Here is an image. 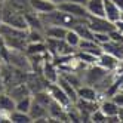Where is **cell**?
<instances>
[{
  "mask_svg": "<svg viewBox=\"0 0 123 123\" xmlns=\"http://www.w3.org/2000/svg\"><path fill=\"white\" fill-rule=\"evenodd\" d=\"M102 93L96 89V87L91 86V85H80L77 87V96L79 98H82V99H87V101H98L99 102V96Z\"/></svg>",
  "mask_w": 123,
  "mask_h": 123,
  "instance_id": "obj_11",
  "label": "cell"
},
{
  "mask_svg": "<svg viewBox=\"0 0 123 123\" xmlns=\"http://www.w3.org/2000/svg\"><path fill=\"white\" fill-rule=\"evenodd\" d=\"M73 30L80 36V39H93V31L91 30L89 24H87V19L86 21H80L79 24H76Z\"/></svg>",
  "mask_w": 123,
  "mask_h": 123,
  "instance_id": "obj_22",
  "label": "cell"
},
{
  "mask_svg": "<svg viewBox=\"0 0 123 123\" xmlns=\"http://www.w3.org/2000/svg\"><path fill=\"white\" fill-rule=\"evenodd\" d=\"M89 120L91 122H95V123H102V122H107V117H105V114L98 108V110H95L91 116H89Z\"/></svg>",
  "mask_w": 123,
  "mask_h": 123,
  "instance_id": "obj_28",
  "label": "cell"
},
{
  "mask_svg": "<svg viewBox=\"0 0 123 123\" xmlns=\"http://www.w3.org/2000/svg\"><path fill=\"white\" fill-rule=\"evenodd\" d=\"M40 18H42L45 25H61V27H65V28H73L74 25L79 24L80 21H86V19L76 18V16L58 9V7L48 12V13H42Z\"/></svg>",
  "mask_w": 123,
  "mask_h": 123,
  "instance_id": "obj_2",
  "label": "cell"
},
{
  "mask_svg": "<svg viewBox=\"0 0 123 123\" xmlns=\"http://www.w3.org/2000/svg\"><path fill=\"white\" fill-rule=\"evenodd\" d=\"M108 36H110V40H113V42L123 43V34H122L120 31H117L116 28H114V30H111V31L108 33Z\"/></svg>",
  "mask_w": 123,
  "mask_h": 123,
  "instance_id": "obj_30",
  "label": "cell"
},
{
  "mask_svg": "<svg viewBox=\"0 0 123 123\" xmlns=\"http://www.w3.org/2000/svg\"><path fill=\"white\" fill-rule=\"evenodd\" d=\"M46 91L50 95V98L54 99V101H56L58 104H61L62 107L68 108V107H71V105H73V102L70 101V98L67 96V93L61 89V86L58 83H48Z\"/></svg>",
  "mask_w": 123,
  "mask_h": 123,
  "instance_id": "obj_7",
  "label": "cell"
},
{
  "mask_svg": "<svg viewBox=\"0 0 123 123\" xmlns=\"http://www.w3.org/2000/svg\"><path fill=\"white\" fill-rule=\"evenodd\" d=\"M104 16L114 24L117 19H120L122 11L116 6V3L113 0H104Z\"/></svg>",
  "mask_w": 123,
  "mask_h": 123,
  "instance_id": "obj_15",
  "label": "cell"
},
{
  "mask_svg": "<svg viewBox=\"0 0 123 123\" xmlns=\"http://www.w3.org/2000/svg\"><path fill=\"white\" fill-rule=\"evenodd\" d=\"M6 2H7V0H0V3H2V5H3V3H6Z\"/></svg>",
  "mask_w": 123,
  "mask_h": 123,
  "instance_id": "obj_34",
  "label": "cell"
},
{
  "mask_svg": "<svg viewBox=\"0 0 123 123\" xmlns=\"http://www.w3.org/2000/svg\"><path fill=\"white\" fill-rule=\"evenodd\" d=\"M28 5H30V9L39 15L48 13L50 11L56 9V5L52 3L50 0H28Z\"/></svg>",
  "mask_w": 123,
  "mask_h": 123,
  "instance_id": "obj_12",
  "label": "cell"
},
{
  "mask_svg": "<svg viewBox=\"0 0 123 123\" xmlns=\"http://www.w3.org/2000/svg\"><path fill=\"white\" fill-rule=\"evenodd\" d=\"M46 36L43 31L39 30H27V42L28 43H36V42H45Z\"/></svg>",
  "mask_w": 123,
  "mask_h": 123,
  "instance_id": "obj_27",
  "label": "cell"
},
{
  "mask_svg": "<svg viewBox=\"0 0 123 123\" xmlns=\"http://www.w3.org/2000/svg\"><path fill=\"white\" fill-rule=\"evenodd\" d=\"M56 83L61 86V89H62V91L67 93V96L70 98V101L74 104V102L77 101V98H79V96H77V87H74V86L70 83L64 76H61V74H59V77H58Z\"/></svg>",
  "mask_w": 123,
  "mask_h": 123,
  "instance_id": "obj_17",
  "label": "cell"
},
{
  "mask_svg": "<svg viewBox=\"0 0 123 123\" xmlns=\"http://www.w3.org/2000/svg\"><path fill=\"white\" fill-rule=\"evenodd\" d=\"M5 62H7L11 67L16 68V70H21V71H25V73L31 71V62H30L28 55L25 54V50L9 49L7 50V56H6Z\"/></svg>",
  "mask_w": 123,
  "mask_h": 123,
  "instance_id": "obj_4",
  "label": "cell"
},
{
  "mask_svg": "<svg viewBox=\"0 0 123 123\" xmlns=\"http://www.w3.org/2000/svg\"><path fill=\"white\" fill-rule=\"evenodd\" d=\"M122 61H123V59H122Z\"/></svg>",
  "mask_w": 123,
  "mask_h": 123,
  "instance_id": "obj_36",
  "label": "cell"
},
{
  "mask_svg": "<svg viewBox=\"0 0 123 123\" xmlns=\"http://www.w3.org/2000/svg\"><path fill=\"white\" fill-rule=\"evenodd\" d=\"M0 36L3 37L6 46L9 49L25 50L27 48V30L12 27L6 22H0Z\"/></svg>",
  "mask_w": 123,
  "mask_h": 123,
  "instance_id": "obj_1",
  "label": "cell"
},
{
  "mask_svg": "<svg viewBox=\"0 0 123 123\" xmlns=\"http://www.w3.org/2000/svg\"><path fill=\"white\" fill-rule=\"evenodd\" d=\"M101 48H102V52H107V54L119 58L120 61L123 59V43L108 40V42H105L104 45H101Z\"/></svg>",
  "mask_w": 123,
  "mask_h": 123,
  "instance_id": "obj_16",
  "label": "cell"
},
{
  "mask_svg": "<svg viewBox=\"0 0 123 123\" xmlns=\"http://www.w3.org/2000/svg\"><path fill=\"white\" fill-rule=\"evenodd\" d=\"M6 92L13 98V101H18V99L24 98V96H27V95H31V92H30V89H28V86H27V83H25V82H21V83L13 85L11 89L6 91Z\"/></svg>",
  "mask_w": 123,
  "mask_h": 123,
  "instance_id": "obj_18",
  "label": "cell"
},
{
  "mask_svg": "<svg viewBox=\"0 0 123 123\" xmlns=\"http://www.w3.org/2000/svg\"><path fill=\"white\" fill-rule=\"evenodd\" d=\"M28 114L33 122H49V114H48V108L45 105H42L40 102L34 101L31 102V107L28 110Z\"/></svg>",
  "mask_w": 123,
  "mask_h": 123,
  "instance_id": "obj_10",
  "label": "cell"
},
{
  "mask_svg": "<svg viewBox=\"0 0 123 123\" xmlns=\"http://www.w3.org/2000/svg\"><path fill=\"white\" fill-rule=\"evenodd\" d=\"M120 62H122V61H120L119 58H116V56L107 54V52H102V54L98 56V59H96V64H98L101 68L110 71V73L117 71L119 67H120Z\"/></svg>",
  "mask_w": 123,
  "mask_h": 123,
  "instance_id": "obj_9",
  "label": "cell"
},
{
  "mask_svg": "<svg viewBox=\"0 0 123 123\" xmlns=\"http://www.w3.org/2000/svg\"><path fill=\"white\" fill-rule=\"evenodd\" d=\"M56 7L67 12V13H70V15L76 16V18H80V19L89 18V13L86 11L85 3H80V2H64V3H59Z\"/></svg>",
  "mask_w": 123,
  "mask_h": 123,
  "instance_id": "obj_5",
  "label": "cell"
},
{
  "mask_svg": "<svg viewBox=\"0 0 123 123\" xmlns=\"http://www.w3.org/2000/svg\"><path fill=\"white\" fill-rule=\"evenodd\" d=\"M40 73H42L43 77H45V80H46L48 83H56L58 77H59V74H61L59 68H58V65L54 62L52 56H49V58L45 59V62H43V65H42V71H40Z\"/></svg>",
  "mask_w": 123,
  "mask_h": 123,
  "instance_id": "obj_8",
  "label": "cell"
},
{
  "mask_svg": "<svg viewBox=\"0 0 123 123\" xmlns=\"http://www.w3.org/2000/svg\"><path fill=\"white\" fill-rule=\"evenodd\" d=\"M77 50L82 52H87V54H92L95 56H99L102 54V48L99 43H96L93 39H82L80 43L77 46Z\"/></svg>",
  "mask_w": 123,
  "mask_h": 123,
  "instance_id": "obj_13",
  "label": "cell"
},
{
  "mask_svg": "<svg viewBox=\"0 0 123 123\" xmlns=\"http://www.w3.org/2000/svg\"><path fill=\"white\" fill-rule=\"evenodd\" d=\"M2 22H6L12 25V27L16 28H22V30H27V19H25V13L12 7L11 5L3 3L2 6Z\"/></svg>",
  "mask_w": 123,
  "mask_h": 123,
  "instance_id": "obj_3",
  "label": "cell"
},
{
  "mask_svg": "<svg viewBox=\"0 0 123 123\" xmlns=\"http://www.w3.org/2000/svg\"><path fill=\"white\" fill-rule=\"evenodd\" d=\"M31 102H33V96H31V95H27V96H24V98L15 101V110L28 113L30 107H31Z\"/></svg>",
  "mask_w": 123,
  "mask_h": 123,
  "instance_id": "obj_25",
  "label": "cell"
},
{
  "mask_svg": "<svg viewBox=\"0 0 123 123\" xmlns=\"http://www.w3.org/2000/svg\"><path fill=\"white\" fill-rule=\"evenodd\" d=\"M15 110V101L6 91H0V111L12 113Z\"/></svg>",
  "mask_w": 123,
  "mask_h": 123,
  "instance_id": "obj_21",
  "label": "cell"
},
{
  "mask_svg": "<svg viewBox=\"0 0 123 123\" xmlns=\"http://www.w3.org/2000/svg\"><path fill=\"white\" fill-rule=\"evenodd\" d=\"M64 40L68 43L71 48H74V49H77V46H79V43H80V36L73 30V28H68L67 30V34H65V37H64Z\"/></svg>",
  "mask_w": 123,
  "mask_h": 123,
  "instance_id": "obj_26",
  "label": "cell"
},
{
  "mask_svg": "<svg viewBox=\"0 0 123 123\" xmlns=\"http://www.w3.org/2000/svg\"><path fill=\"white\" fill-rule=\"evenodd\" d=\"M76 56H77V59L80 61V62H83L86 67L95 65V64H96V59H98V56H95V55H92V54H87V52H82V50H76Z\"/></svg>",
  "mask_w": 123,
  "mask_h": 123,
  "instance_id": "obj_24",
  "label": "cell"
},
{
  "mask_svg": "<svg viewBox=\"0 0 123 123\" xmlns=\"http://www.w3.org/2000/svg\"><path fill=\"white\" fill-rule=\"evenodd\" d=\"M120 18H122V19H123V12H122V16H120Z\"/></svg>",
  "mask_w": 123,
  "mask_h": 123,
  "instance_id": "obj_35",
  "label": "cell"
},
{
  "mask_svg": "<svg viewBox=\"0 0 123 123\" xmlns=\"http://www.w3.org/2000/svg\"><path fill=\"white\" fill-rule=\"evenodd\" d=\"M93 40L96 43H99V45H104L105 42L110 40V36L108 33H93Z\"/></svg>",
  "mask_w": 123,
  "mask_h": 123,
  "instance_id": "obj_29",
  "label": "cell"
},
{
  "mask_svg": "<svg viewBox=\"0 0 123 123\" xmlns=\"http://www.w3.org/2000/svg\"><path fill=\"white\" fill-rule=\"evenodd\" d=\"M114 28H116L117 31H120L122 34H123V19L120 18V19H117L116 22H114Z\"/></svg>",
  "mask_w": 123,
  "mask_h": 123,
  "instance_id": "obj_31",
  "label": "cell"
},
{
  "mask_svg": "<svg viewBox=\"0 0 123 123\" xmlns=\"http://www.w3.org/2000/svg\"><path fill=\"white\" fill-rule=\"evenodd\" d=\"M99 110L105 114V117H114V116H119L120 105L114 99L102 98V99H99Z\"/></svg>",
  "mask_w": 123,
  "mask_h": 123,
  "instance_id": "obj_14",
  "label": "cell"
},
{
  "mask_svg": "<svg viewBox=\"0 0 123 123\" xmlns=\"http://www.w3.org/2000/svg\"><path fill=\"white\" fill-rule=\"evenodd\" d=\"M0 64H2V61H0ZM0 91H3V83H2V73H0Z\"/></svg>",
  "mask_w": 123,
  "mask_h": 123,
  "instance_id": "obj_33",
  "label": "cell"
},
{
  "mask_svg": "<svg viewBox=\"0 0 123 123\" xmlns=\"http://www.w3.org/2000/svg\"><path fill=\"white\" fill-rule=\"evenodd\" d=\"M86 11L93 16H104V0H86Z\"/></svg>",
  "mask_w": 123,
  "mask_h": 123,
  "instance_id": "obj_19",
  "label": "cell"
},
{
  "mask_svg": "<svg viewBox=\"0 0 123 123\" xmlns=\"http://www.w3.org/2000/svg\"><path fill=\"white\" fill-rule=\"evenodd\" d=\"M113 2L116 3V6L119 7V9H120L122 12H123V0H113Z\"/></svg>",
  "mask_w": 123,
  "mask_h": 123,
  "instance_id": "obj_32",
  "label": "cell"
},
{
  "mask_svg": "<svg viewBox=\"0 0 123 123\" xmlns=\"http://www.w3.org/2000/svg\"><path fill=\"white\" fill-rule=\"evenodd\" d=\"M31 117L28 113H24L19 110H13L11 113V123H31Z\"/></svg>",
  "mask_w": 123,
  "mask_h": 123,
  "instance_id": "obj_23",
  "label": "cell"
},
{
  "mask_svg": "<svg viewBox=\"0 0 123 123\" xmlns=\"http://www.w3.org/2000/svg\"><path fill=\"white\" fill-rule=\"evenodd\" d=\"M87 24H89V27L93 33H110L111 30H114V24L111 21H108L105 16L89 15Z\"/></svg>",
  "mask_w": 123,
  "mask_h": 123,
  "instance_id": "obj_6",
  "label": "cell"
},
{
  "mask_svg": "<svg viewBox=\"0 0 123 123\" xmlns=\"http://www.w3.org/2000/svg\"><path fill=\"white\" fill-rule=\"evenodd\" d=\"M67 30L65 27H61V25H45V36L49 37V39H64L65 34H67Z\"/></svg>",
  "mask_w": 123,
  "mask_h": 123,
  "instance_id": "obj_20",
  "label": "cell"
}]
</instances>
